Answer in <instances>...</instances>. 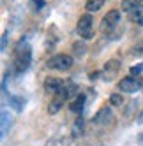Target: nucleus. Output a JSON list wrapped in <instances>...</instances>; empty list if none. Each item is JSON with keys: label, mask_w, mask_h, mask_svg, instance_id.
I'll return each mask as SVG.
<instances>
[{"label": "nucleus", "mask_w": 143, "mask_h": 146, "mask_svg": "<svg viewBox=\"0 0 143 146\" xmlns=\"http://www.w3.org/2000/svg\"><path fill=\"white\" fill-rule=\"evenodd\" d=\"M7 120H9L7 118V113L4 111L2 113V135H5V132H7Z\"/></svg>", "instance_id": "15"}, {"label": "nucleus", "mask_w": 143, "mask_h": 146, "mask_svg": "<svg viewBox=\"0 0 143 146\" xmlns=\"http://www.w3.org/2000/svg\"><path fill=\"white\" fill-rule=\"evenodd\" d=\"M122 104H124V99H122V95H118V93H113V95L110 97V106H115V108H120Z\"/></svg>", "instance_id": "14"}, {"label": "nucleus", "mask_w": 143, "mask_h": 146, "mask_svg": "<svg viewBox=\"0 0 143 146\" xmlns=\"http://www.w3.org/2000/svg\"><path fill=\"white\" fill-rule=\"evenodd\" d=\"M106 0H88V2L85 4V9H87V13H97L101 7L104 5Z\"/></svg>", "instance_id": "11"}, {"label": "nucleus", "mask_w": 143, "mask_h": 146, "mask_svg": "<svg viewBox=\"0 0 143 146\" xmlns=\"http://www.w3.org/2000/svg\"><path fill=\"white\" fill-rule=\"evenodd\" d=\"M117 70H118V62H117V60H110V62H106L104 72H106V79H108V81L113 79V76L117 74Z\"/></svg>", "instance_id": "10"}, {"label": "nucleus", "mask_w": 143, "mask_h": 146, "mask_svg": "<svg viewBox=\"0 0 143 146\" xmlns=\"http://www.w3.org/2000/svg\"><path fill=\"white\" fill-rule=\"evenodd\" d=\"M94 19H92V16H90V13H87V14H83V16H80V19H78V25H76V30H78V35L81 37V39H85V40H88V39H92L94 37V32H92V23Z\"/></svg>", "instance_id": "3"}, {"label": "nucleus", "mask_w": 143, "mask_h": 146, "mask_svg": "<svg viewBox=\"0 0 143 146\" xmlns=\"http://www.w3.org/2000/svg\"><path fill=\"white\" fill-rule=\"evenodd\" d=\"M140 88H141V81L136 79V78H132V76L124 78V79L118 83V90H120V92H126V93H134V92H138Z\"/></svg>", "instance_id": "5"}, {"label": "nucleus", "mask_w": 143, "mask_h": 146, "mask_svg": "<svg viewBox=\"0 0 143 146\" xmlns=\"http://www.w3.org/2000/svg\"><path fill=\"white\" fill-rule=\"evenodd\" d=\"M131 19H132V21H136V23H140V25H143V4L131 13Z\"/></svg>", "instance_id": "13"}, {"label": "nucleus", "mask_w": 143, "mask_h": 146, "mask_svg": "<svg viewBox=\"0 0 143 146\" xmlns=\"http://www.w3.org/2000/svg\"><path fill=\"white\" fill-rule=\"evenodd\" d=\"M138 121H140V123H143V111H141V114L138 116Z\"/></svg>", "instance_id": "17"}, {"label": "nucleus", "mask_w": 143, "mask_h": 146, "mask_svg": "<svg viewBox=\"0 0 143 146\" xmlns=\"http://www.w3.org/2000/svg\"><path fill=\"white\" fill-rule=\"evenodd\" d=\"M64 88H65L64 81L58 78H46V81H44V90L48 93H51V95H57V93L64 92Z\"/></svg>", "instance_id": "6"}, {"label": "nucleus", "mask_w": 143, "mask_h": 146, "mask_svg": "<svg viewBox=\"0 0 143 146\" xmlns=\"http://www.w3.org/2000/svg\"><path fill=\"white\" fill-rule=\"evenodd\" d=\"M110 118H111V111H110V108H103V109H99V111L94 114L92 121H94L96 125H103V123H106Z\"/></svg>", "instance_id": "8"}, {"label": "nucleus", "mask_w": 143, "mask_h": 146, "mask_svg": "<svg viewBox=\"0 0 143 146\" xmlns=\"http://www.w3.org/2000/svg\"><path fill=\"white\" fill-rule=\"evenodd\" d=\"M65 100H67V97H65L64 92H60V93H57V95H53V100L49 102L48 113H49V114H57L60 109H62V106L65 104Z\"/></svg>", "instance_id": "7"}, {"label": "nucleus", "mask_w": 143, "mask_h": 146, "mask_svg": "<svg viewBox=\"0 0 143 146\" xmlns=\"http://www.w3.org/2000/svg\"><path fill=\"white\" fill-rule=\"evenodd\" d=\"M141 70H143V65L138 64V65H134V67H131V74H132V76H138Z\"/></svg>", "instance_id": "16"}, {"label": "nucleus", "mask_w": 143, "mask_h": 146, "mask_svg": "<svg viewBox=\"0 0 143 146\" xmlns=\"http://www.w3.org/2000/svg\"><path fill=\"white\" fill-rule=\"evenodd\" d=\"M120 21V11H110L104 18L103 21H101V30H103L104 34H110L111 30H113Z\"/></svg>", "instance_id": "4"}, {"label": "nucleus", "mask_w": 143, "mask_h": 146, "mask_svg": "<svg viewBox=\"0 0 143 146\" xmlns=\"http://www.w3.org/2000/svg\"><path fill=\"white\" fill-rule=\"evenodd\" d=\"M83 104H85V95L81 93V95H78L73 102H71V111H73V113H80L81 109H83Z\"/></svg>", "instance_id": "12"}, {"label": "nucleus", "mask_w": 143, "mask_h": 146, "mask_svg": "<svg viewBox=\"0 0 143 146\" xmlns=\"http://www.w3.org/2000/svg\"><path fill=\"white\" fill-rule=\"evenodd\" d=\"M30 62H32V51L27 42H19L14 49V67L18 72H23L28 69Z\"/></svg>", "instance_id": "1"}, {"label": "nucleus", "mask_w": 143, "mask_h": 146, "mask_svg": "<svg viewBox=\"0 0 143 146\" xmlns=\"http://www.w3.org/2000/svg\"><path fill=\"white\" fill-rule=\"evenodd\" d=\"M74 60L71 55H65V53H60V55H55L48 60V67L49 69H55V70H69L71 67H73Z\"/></svg>", "instance_id": "2"}, {"label": "nucleus", "mask_w": 143, "mask_h": 146, "mask_svg": "<svg viewBox=\"0 0 143 146\" xmlns=\"http://www.w3.org/2000/svg\"><path fill=\"white\" fill-rule=\"evenodd\" d=\"M141 4H143V0H122L120 9H122L124 13H132V11H134V9H138Z\"/></svg>", "instance_id": "9"}]
</instances>
